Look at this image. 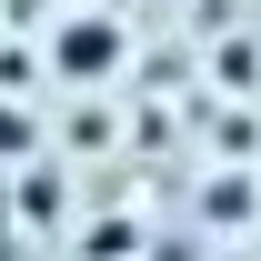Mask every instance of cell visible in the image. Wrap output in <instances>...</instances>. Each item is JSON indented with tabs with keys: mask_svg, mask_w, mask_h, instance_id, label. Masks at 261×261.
I'll use <instances>...</instances> for the list:
<instances>
[{
	"mask_svg": "<svg viewBox=\"0 0 261 261\" xmlns=\"http://www.w3.org/2000/svg\"><path fill=\"white\" fill-rule=\"evenodd\" d=\"M121 61H130V31L111 10H91V0H70V20L50 31V70L70 91H100V81H121Z\"/></svg>",
	"mask_w": 261,
	"mask_h": 261,
	"instance_id": "1",
	"label": "cell"
},
{
	"mask_svg": "<svg viewBox=\"0 0 261 261\" xmlns=\"http://www.w3.org/2000/svg\"><path fill=\"white\" fill-rule=\"evenodd\" d=\"M211 81L221 91H261V40H221L211 50Z\"/></svg>",
	"mask_w": 261,
	"mask_h": 261,
	"instance_id": "2",
	"label": "cell"
},
{
	"mask_svg": "<svg viewBox=\"0 0 261 261\" xmlns=\"http://www.w3.org/2000/svg\"><path fill=\"white\" fill-rule=\"evenodd\" d=\"M0 91H10V100H40V50H31V31L10 40V61H0Z\"/></svg>",
	"mask_w": 261,
	"mask_h": 261,
	"instance_id": "3",
	"label": "cell"
},
{
	"mask_svg": "<svg viewBox=\"0 0 261 261\" xmlns=\"http://www.w3.org/2000/svg\"><path fill=\"white\" fill-rule=\"evenodd\" d=\"M201 211H211V221H251V181H231V171H221V181L201 191Z\"/></svg>",
	"mask_w": 261,
	"mask_h": 261,
	"instance_id": "4",
	"label": "cell"
},
{
	"mask_svg": "<svg viewBox=\"0 0 261 261\" xmlns=\"http://www.w3.org/2000/svg\"><path fill=\"white\" fill-rule=\"evenodd\" d=\"M40 10H50V0H10V31H40Z\"/></svg>",
	"mask_w": 261,
	"mask_h": 261,
	"instance_id": "5",
	"label": "cell"
}]
</instances>
